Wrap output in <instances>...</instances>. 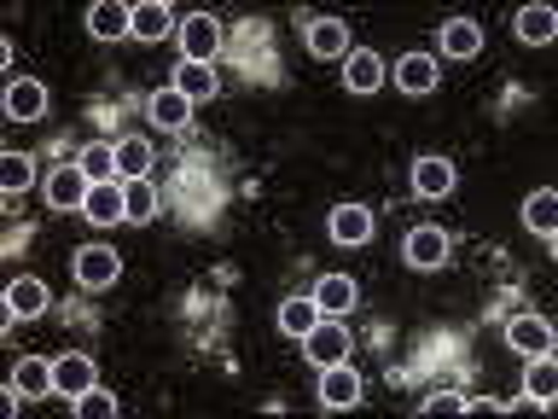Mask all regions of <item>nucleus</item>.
<instances>
[{"label":"nucleus","instance_id":"obj_24","mask_svg":"<svg viewBox=\"0 0 558 419\" xmlns=\"http://www.w3.org/2000/svg\"><path fill=\"white\" fill-rule=\"evenodd\" d=\"M314 321H320V304H314V297H292V304H280V332H285V338H309V332H314Z\"/></svg>","mask_w":558,"mask_h":419},{"label":"nucleus","instance_id":"obj_3","mask_svg":"<svg viewBox=\"0 0 558 419\" xmlns=\"http://www.w3.org/2000/svg\"><path fill=\"white\" fill-rule=\"evenodd\" d=\"M116 274H123V257H116L111 245H82V250H76V280H82L88 292H106Z\"/></svg>","mask_w":558,"mask_h":419},{"label":"nucleus","instance_id":"obj_11","mask_svg":"<svg viewBox=\"0 0 558 419\" xmlns=\"http://www.w3.org/2000/svg\"><path fill=\"white\" fill-rule=\"evenodd\" d=\"M82 215L99 227H111V222H128V205H123V181H106V187H94L88 193V205H82Z\"/></svg>","mask_w":558,"mask_h":419},{"label":"nucleus","instance_id":"obj_10","mask_svg":"<svg viewBox=\"0 0 558 419\" xmlns=\"http://www.w3.org/2000/svg\"><path fill=\"white\" fill-rule=\"evenodd\" d=\"M88 29H94V41H123V36H134V7L99 0V7H88Z\"/></svg>","mask_w":558,"mask_h":419},{"label":"nucleus","instance_id":"obj_32","mask_svg":"<svg viewBox=\"0 0 558 419\" xmlns=\"http://www.w3.org/2000/svg\"><path fill=\"white\" fill-rule=\"evenodd\" d=\"M76 414H82V419H111V414H116V396L94 384V391H82V396H76Z\"/></svg>","mask_w":558,"mask_h":419},{"label":"nucleus","instance_id":"obj_14","mask_svg":"<svg viewBox=\"0 0 558 419\" xmlns=\"http://www.w3.org/2000/svg\"><path fill=\"white\" fill-rule=\"evenodd\" d=\"M7 309H12V321H36V315L47 309V286L36 274L12 280V286H7Z\"/></svg>","mask_w":558,"mask_h":419},{"label":"nucleus","instance_id":"obj_29","mask_svg":"<svg viewBox=\"0 0 558 419\" xmlns=\"http://www.w3.org/2000/svg\"><path fill=\"white\" fill-rule=\"evenodd\" d=\"M82 175L94 181V187H106V181H116V146H88V152L76 158Z\"/></svg>","mask_w":558,"mask_h":419},{"label":"nucleus","instance_id":"obj_16","mask_svg":"<svg viewBox=\"0 0 558 419\" xmlns=\"http://www.w3.org/2000/svg\"><path fill=\"white\" fill-rule=\"evenodd\" d=\"M355 297H361V286H355L349 274H326V280L314 286V304H320V315H332V321H337L344 309H355Z\"/></svg>","mask_w":558,"mask_h":419},{"label":"nucleus","instance_id":"obj_6","mask_svg":"<svg viewBox=\"0 0 558 419\" xmlns=\"http://www.w3.org/2000/svg\"><path fill=\"white\" fill-rule=\"evenodd\" d=\"M88 193H94V181L82 175V163H64V170L47 175V205H53V210H82V205H88Z\"/></svg>","mask_w":558,"mask_h":419},{"label":"nucleus","instance_id":"obj_22","mask_svg":"<svg viewBox=\"0 0 558 419\" xmlns=\"http://www.w3.org/2000/svg\"><path fill=\"white\" fill-rule=\"evenodd\" d=\"M523 227L535 233V239H553L558 233V193H530V205H523Z\"/></svg>","mask_w":558,"mask_h":419},{"label":"nucleus","instance_id":"obj_21","mask_svg":"<svg viewBox=\"0 0 558 419\" xmlns=\"http://www.w3.org/2000/svg\"><path fill=\"white\" fill-rule=\"evenodd\" d=\"M443 53L448 59H478L483 53V29L471 24V19H448L443 24Z\"/></svg>","mask_w":558,"mask_h":419},{"label":"nucleus","instance_id":"obj_31","mask_svg":"<svg viewBox=\"0 0 558 419\" xmlns=\"http://www.w3.org/2000/svg\"><path fill=\"white\" fill-rule=\"evenodd\" d=\"M29 181H36V158H24V152L0 158V187H7V193H24Z\"/></svg>","mask_w":558,"mask_h":419},{"label":"nucleus","instance_id":"obj_13","mask_svg":"<svg viewBox=\"0 0 558 419\" xmlns=\"http://www.w3.org/2000/svg\"><path fill=\"white\" fill-rule=\"evenodd\" d=\"M53 391L59 396H82V391H94V361L88 356H59L53 361Z\"/></svg>","mask_w":558,"mask_h":419},{"label":"nucleus","instance_id":"obj_17","mask_svg":"<svg viewBox=\"0 0 558 419\" xmlns=\"http://www.w3.org/2000/svg\"><path fill=\"white\" fill-rule=\"evenodd\" d=\"M512 29H518V41L547 47V41L558 36V12H553V7H523L518 19H512Z\"/></svg>","mask_w":558,"mask_h":419},{"label":"nucleus","instance_id":"obj_9","mask_svg":"<svg viewBox=\"0 0 558 419\" xmlns=\"http://www.w3.org/2000/svg\"><path fill=\"white\" fill-rule=\"evenodd\" d=\"M7 116L12 123H36V116H47V88L36 76H18L7 88Z\"/></svg>","mask_w":558,"mask_h":419},{"label":"nucleus","instance_id":"obj_23","mask_svg":"<svg viewBox=\"0 0 558 419\" xmlns=\"http://www.w3.org/2000/svg\"><path fill=\"white\" fill-rule=\"evenodd\" d=\"M134 36H140V41L175 36V12H169L163 0H146V7H134Z\"/></svg>","mask_w":558,"mask_h":419},{"label":"nucleus","instance_id":"obj_15","mask_svg":"<svg viewBox=\"0 0 558 419\" xmlns=\"http://www.w3.org/2000/svg\"><path fill=\"white\" fill-rule=\"evenodd\" d=\"M146 111H151V123H158V128H186V116H193V99H186L175 82H169V88L151 94Z\"/></svg>","mask_w":558,"mask_h":419},{"label":"nucleus","instance_id":"obj_28","mask_svg":"<svg viewBox=\"0 0 558 419\" xmlns=\"http://www.w3.org/2000/svg\"><path fill=\"white\" fill-rule=\"evenodd\" d=\"M151 170V146L134 134V140H116V181H146Z\"/></svg>","mask_w":558,"mask_h":419},{"label":"nucleus","instance_id":"obj_8","mask_svg":"<svg viewBox=\"0 0 558 419\" xmlns=\"http://www.w3.org/2000/svg\"><path fill=\"white\" fill-rule=\"evenodd\" d=\"M506 344H512L518 356H553V326L541 321V315H512V321H506Z\"/></svg>","mask_w":558,"mask_h":419},{"label":"nucleus","instance_id":"obj_5","mask_svg":"<svg viewBox=\"0 0 558 419\" xmlns=\"http://www.w3.org/2000/svg\"><path fill=\"white\" fill-rule=\"evenodd\" d=\"M326 233H332V245H344V250L372 245V210L367 205H337L326 215Z\"/></svg>","mask_w":558,"mask_h":419},{"label":"nucleus","instance_id":"obj_25","mask_svg":"<svg viewBox=\"0 0 558 419\" xmlns=\"http://www.w3.org/2000/svg\"><path fill=\"white\" fill-rule=\"evenodd\" d=\"M396 82H401V94H431L436 88V59H425V53H408L396 64Z\"/></svg>","mask_w":558,"mask_h":419},{"label":"nucleus","instance_id":"obj_18","mask_svg":"<svg viewBox=\"0 0 558 419\" xmlns=\"http://www.w3.org/2000/svg\"><path fill=\"white\" fill-rule=\"evenodd\" d=\"M309 53H314V59H344V53H349V24L314 19V24H309Z\"/></svg>","mask_w":558,"mask_h":419},{"label":"nucleus","instance_id":"obj_7","mask_svg":"<svg viewBox=\"0 0 558 419\" xmlns=\"http://www.w3.org/2000/svg\"><path fill=\"white\" fill-rule=\"evenodd\" d=\"M355 402H361V373L349 361L320 367V408H355Z\"/></svg>","mask_w":558,"mask_h":419},{"label":"nucleus","instance_id":"obj_20","mask_svg":"<svg viewBox=\"0 0 558 419\" xmlns=\"http://www.w3.org/2000/svg\"><path fill=\"white\" fill-rule=\"evenodd\" d=\"M523 396H530L535 408H553V396H558V367H553V356H530V373H523Z\"/></svg>","mask_w":558,"mask_h":419},{"label":"nucleus","instance_id":"obj_27","mask_svg":"<svg viewBox=\"0 0 558 419\" xmlns=\"http://www.w3.org/2000/svg\"><path fill=\"white\" fill-rule=\"evenodd\" d=\"M175 88L193 99V106H204V99H215V88H222V82H215V71L210 64H186L181 59V71H175Z\"/></svg>","mask_w":558,"mask_h":419},{"label":"nucleus","instance_id":"obj_1","mask_svg":"<svg viewBox=\"0 0 558 419\" xmlns=\"http://www.w3.org/2000/svg\"><path fill=\"white\" fill-rule=\"evenodd\" d=\"M222 53V24L210 19V12H193V19L181 24V59L186 64H210Z\"/></svg>","mask_w":558,"mask_h":419},{"label":"nucleus","instance_id":"obj_4","mask_svg":"<svg viewBox=\"0 0 558 419\" xmlns=\"http://www.w3.org/2000/svg\"><path fill=\"white\" fill-rule=\"evenodd\" d=\"M401 257H408V268H419V274H431V268L448 262V233L443 227H413L408 239H401Z\"/></svg>","mask_w":558,"mask_h":419},{"label":"nucleus","instance_id":"obj_2","mask_svg":"<svg viewBox=\"0 0 558 419\" xmlns=\"http://www.w3.org/2000/svg\"><path fill=\"white\" fill-rule=\"evenodd\" d=\"M302 356H309L314 367H337V361H349V332L332 321V315H320L314 332L302 338Z\"/></svg>","mask_w":558,"mask_h":419},{"label":"nucleus","instance_id":"obj_19","mask_svg":"<svg viewBox=\"0 0 558 419\" xmlns=\"http://www.w3.org/2000/svg\"><path fill=\"white\" fill-rule=\"evenodd\" d=\"M379 82H384V59L379 53H349L344 59V88L349 94H379Z\"/></svg>","mask_w":558,"mask_h":419},{"label":"nucleus","instance_id":"obj_30","mask_svg":"<svg viewBox=\"0 0 558 419\" xmlns=\"http://www.w3.org/2000/svg\"><path fill=\"white\" fill-rule=\"evenodd\" d=\"M123 205H128V222H151V215H158L151 181H123Z\"/></svg>","mask_w":558,"mask_h":419},{"label":"nucleus","instance_id":"obj_26","mask_svg":"<svg viewBox=\"0 0 558 419\" xmlns=\"http://www.w3.org/2000/svg\"><path fill=\"white\" fill-rule=\"evenodd\" d=\"M12 391H24V396H47V391H53V361L24 356L18 367H12Z\"/></svg>","mask_w":558,"mask_h":419},{"label":"nucleus","instance_id":"obj_12","mask_svg":"<svg viewBox=\"0 0 558 419\" xmlns=\"http://www.w3.org/2000/svg\"><path fill=\"white\" fill-rule=\"evenodd\" d=\"M413 193L419 198H448L454 193V163L448 158H419L413 163Z\"/></svg>","mask_w":558,"mask_h":419},{"label":"nucleus","instance_id":"obj_33","mask_svg":"<svg viewBox=\"0 0 558 419\" xmlns=\"http://www.w3.org/2000/svg\"><path fill=\"white\" fill-rule=\"evenodd\" d=\"M425 414H466V396H454V391H436V396H425Z\"/></svg>","mask_w":558,"mask_h":419}]
</instances>
